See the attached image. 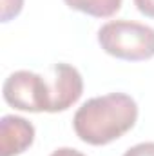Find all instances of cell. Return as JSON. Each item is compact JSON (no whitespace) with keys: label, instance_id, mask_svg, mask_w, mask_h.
<instances>
[{"label":"cell","instance_id":"cell-2","mask_svg":"<svg viewBox=\"0 0 154 156\" xmlns=\"http://www.w3.org/2000/svg\"><path fill=\"white\" fill-rule=\"evenodd\" d=\"M98 44L120 60L140 62L154 56V29L131 20H113L100 27Z\"/></svg>","mask_w":154,"mask_h":156},{"label":"cell","instance_id":"cell-3","mask_svg":"<svg viewBox=\"0 0 154 156\" xmlns=\"http://www.w3.org/2000/svg\"><path fill=\"white\" fill-rule=\"evenodd\" d=\"M4 100L18 109L29 113H42L51 109V85L44 76L33 71H15L2 85Z\"/></svg>","mask_w":154,"mask_h":156},{"label":"cell","instance_id":"cell-1","mask_svg":"<svg viewBox=\"0 0 154 156\" xmlns=\"http://www.w3.org/2000/svg\"><path fill=\"white\" fill-rule=\"evenodd\" d=\"M138 120V105L125 93L87 100L73 118L76 136L89 145H107L123 136Z\"/></svg>","mask_w":154,"mask_h":156},{"label":"cell","instance_id":"cell-8","mask_svg":"<svg viewBox=\"0 0 154 156\" xmlns=\"http://www.w3.org/2000/svg\"><path fill=\"white\" fill-rule=\"evenodd\" d=\"M123 156H154V142L138 144V145L131 147L129 151H125Z\"/></svg>","mask_w":154,"mask_h":156},{"label":"cell","instance_id":"cell-10","mask_svg":"<svg viewBox=\"0 0 154 156\" xmlns=\"http://www.w3.org/2000/svg\"><path fill=\"white\" fill-rule=\"evenodd\" d=\"M51 156H85V154H82L80 151L71 149V147H60V149H56Z\"/></svg>","mask_w":154,"mask_h":156},{"label":"cell","instance_id":"cell-7","mask_svg":"<svg viewBox=\"0 0 154 156\" xmlns=\"http://www.w3.org/2000/svg\"><path fill=\"white\" fill-rule=\"evenodd\" d=\"M24 7V0H2V22H9L18 16Z\"/></svg>","mask_w":154,"mask_h":156},{"label":"cell","instance_id":"cell-6","mask_svg":"<svg viewBox=\"0 0 154 156\" xmlns=\"http://www.w3.org/2000/svg\"><path fill=\"white\" fill-rule=\"evenodd\" d=\"M71 9L82 11L96 18H109L116 15L123 0H64Z\"/></svg>","mask_w":154,"mask_h":156},{"label":"cell","instance_id":"cell-5","mask_svg":"<svg viewBox=\"0 0 154 156\" xmlns=\"http://www.w3.org/2000/svg\"><path fill=\"white\" fill-rule=\"evenodd\" d=\"M35 142V127L22 116L5 115L0 120V151L2 156L22 154Z\"/></svg>","mask_w":154,"mask_h":156},{"label":"cell","instance_id":"cell-9","mask_svg":"<svg viewBox=\"0 0 154 156\" xmlns=\"http://www.w3.org/2000/svg\"><path fill=\"white\" fill-rule=\"evenodd\" d=\"M134 5L138 11L149 18H154V0H134Z\"/></svg>","mask_w":154,"mask_h":156},{"label":"cell","instance_id":"cell-4","mask_svg":"<svg viewBox=\"0 0 154 156\" xmlns=\"http://www.w3.org/2000/svg\"><path fill=\"white\" fill-rule=\"evenodd\" d=\"M53 83L51 85V109L49 113L67 111L75 105L83 93V78L76 67L69 64H54L53 66Z\"/></svg>","mask_w":154,"mask_h":156}]
</instances>
